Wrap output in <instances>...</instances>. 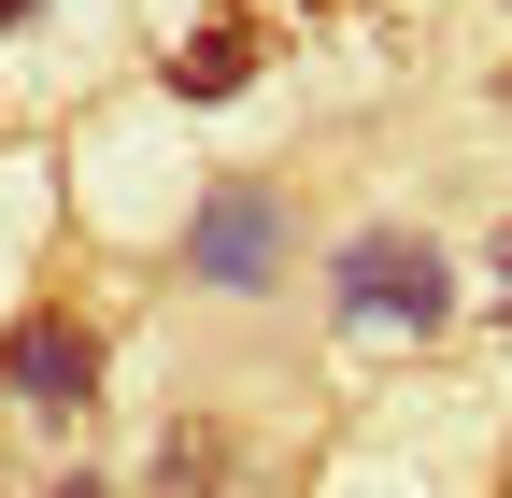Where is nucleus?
Wrapping results in <instances>:
<instances>
[{"instance_id": "nucleus-4", "label": "nucleus", "mask_w": 512, "mask_h": 498, "mask_svg": "<svg viewBox=\"0 0 512 498\" xmlns=\"http://www.w3.org/2000/svg\"><path fill=\"white\" fill-rule=\"evenodd\" d=\"M242 72H256V29H242V15H214L200 43H185V57H171V86H185V100H228Z\"/></svg>"}, {"instance_id": "nucleus-3", "label": "nucleus", "mask_w": 512, "mask_h": 498, "mask_svg": "<svg viewBox=\"0 0 512 498\" xmlns=\"http://www.w3.org/2000/svg\"><path fill=\"white\" fill-rule=\"evenodd\" d=\"M0 399L43 413V427L100 413V328H86V314H57V299H43V314H15V328H0Z\"/></svg>"}, {"instance_id": "nucleus-5", "label": "nucleus", "mask_w": 512, "mask_h": 498, "mask_svg": "<svg viewBox=\"0 0 512 498\" xmlns=\"http://www.w3.org/2000/svg\"><path fill=\"white\" fill-rule=\"evenodd\" d=\"M214 470H228L214 427H171V442H157V498H214Z\"/></svg>"}, {"instance_id": "nucleus-7", "label": "nucleus", "mask_w": 512, "mask_h": 498, "mask_svg": "<svg viewBox=\"0 0 512 498\" xmlns=\"http://www.w3.org/2000/svg\"><path fill=\"white\" fill-rule=\"evenodd\" d=\"M29 15H43V0H0V43H15V29H29Z\"/></svg>"}, {"instance_id": "nucleus-8", "label": "nucleus", "mask_w": 512, "mask_h": 498, "mask_svg": "<svg viewBox=\"0 0 512 498\" xmlns=\"http://www.w3.org/2000/svg\"><path fill=\"white\" fill-rule=\"evenodd\" d=\"M57 498H114V484H86V470H72V484H57Z\"/></svg>"}, {"instance_id": "nucleus-6", "label": "nucleus", "mask_w": 512, "mask_h": 498, "mask_svg": "<svg viewBox=\"0 0 512 498\" xmlns=\"http://www.w3.org/2000/svg\"><path fill=\"white\" fill-rule=\"evenodd\" d=\"M484 271H498V314H512V228H498V257H484Z\"/></svg>"}, {"instance_id": "nucleus-1", "label": "nucleus", "mask_w": 512, "mask_h": 498, "mask_svg": "<svg viewBox=\"0 0 512 498\" xmlns=\"http://www.w3.org/2000/svg\"><path fill=\"white\" fill-rule=\"evenodd\" d=\"M328 299H342V328H399V342H427L441 314H456V257H441L427 228H356L342 257H328Z\"/></svg>"}, {"instance_id": "nucleus-2", "label": "nucleus", "mask_w": 512, "mask_h": 498, "mask_svg": "<svg viewBox=\"0 0 512 498\" xmlns=\"http://www.w3.org/2000/svg\"><path fill=\"white\" fill-rule=\"evenodd\" d=\"M285 185H214L200 214H185V285H214V299H256V285H285Z\"/></svg>"}]
</instances>
